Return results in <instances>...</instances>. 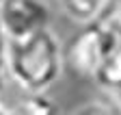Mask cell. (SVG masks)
<instances>
[{
    "instance_id": "cell-2",
    "label": "cell",
    "mask_w": 121,
    "mask_h": 115,
    "mask_svg": "<svg viewBox=\"0 0 121 115\" xmlns=\"http://www.w3.org/2000/svg\"><path fill=\"white\" fill-rule=\"evenodd\" d=\"M115 41L117 39L97 22H84L82 28L63 48V63H67L78 76L93 80L97 67L102 65L108 50L115 46Z\"/></svg>"
},
{
    "instance_id": "cell-8",
    "label": "cell",
    "mask_w": 121,
    "mask_h": 115,
    "mask_svg": "<svg viewBox=\"0 0 121 115\" xmlns=\"http://www.w3.org/2000/svg\"><path fill=\"white\" fill-rule=\"evenodd\" d=\"M73 115H121V106L115 100H95V102H86L80 109H76Z\"/></svg>"
},
{
    "instance_id": "cell-7",
    "label": "cell",
    "mask_w": 121,
    "mask_h": 115,
    "mask_svg": "<svg viewBox=\"0 0 121 115\" xmlns=\"http://www.w3.org/2000/svg\"><path fill=\"white\" fill-rule=\"evenodd\" d=\"M102 2L104 0H56V5L63 9L65 15L80 24L93 20L97 9L102 7Z\"/></svg>"
},
{
    "instance_id": "cell-4",
    "label": "cell",
    "mask_w": 121,
    "mask_h": 115,
    "mask_svg": "<svg viewBox=\"0 0 121 115\" xmlns=\"http://www.w3.org/2000/svg\"><path fill=\"white\" fill-rule=\"evenodd\" d=\"M0 115H56V104L45 96V91H24L11 93L7 78L0 80Z\"/></svg>"
},
{
    "instance_id": "cell-1",
    "label": "cell",
    "mask_w": 121,
    "mask_h": 115,
    "mask_svg": "<svg viewBox=\"0 0 121 115\" xmlns=\"http://www.w3.org/2000/svg\"><path fill=\"white\" fill-rule=\"evenodd\" d=\"M63 65V46L48 26L28 37L9 39L7 78L24 91H48Z\"/></svg>"
},
{
    "instance_id": "cell-6",
    "label": "cell",
    "mask_w": 121,
    "mask_h": 115,
    "mask_svg": "<svg viewBox=\"0 0 121 115\" xmlns=\"http://www.w3.org/2000/svg\"><path fill=\"white\" fill-rule=\"evenodd\" d=\"M93 22H97L104 31H108L117 41H121V0H104Z\"/></svg>"
},
{
    "instance_id": "cell-3",
    "label": "cell",
    "mask_w": 121,
    "mask_h": 115,
    "mask_svg": "<svg viewBox=\"0 0 121 115\" xmlns=\"http://www.w3.org/2000/svg\"><path fill=\"white\" fill-rule=\"evenodd\" d=\"M50 22V13L41 0H2L0 2V26L9 39L28 37Z\"/></svg>"
},
{
    "instance_id": "cell-9",
    "label": "cell",
    "mask_w": 121,
    "mask_h": 115,
    "mask_svg": "<svg viewBox=\"0 0 121 115\" xmlns=\"http://www.w3.org/2000/svg\"><path fill=\"white\" fill-rule=\"evenodd\" d=\"M7 50H9V37L0 26V80L7 78Z\"/></svg>"
},
{
    "instance_id": "cell-5",
    "label": "cell",
    "mask_w": 121,
    "mask_h": 115,
    "mask_svg": "<svg viewBox=\"0 0 121 115\" xmlns=\"http://www.w3.org/2000/svg\"><path fill=\"white\" fill-rule=\"evenodd\" d=\"M93 80L108 93L110 100L121 106V41H115V46L108 50Z\"/></svg>"
},
{
    "instance_id": "cell-10",
    "label": "cell",
    "mask_w": 121,
    "mask_h": 115,
    "mask_svg": "<svg viewBox=\"0 0 121 115\" xmlns=\"http://www.w3.org/2000/svg\"><path fill=\"white\" fill-rule=\"evenodd\" d=\"M0 2H2V0H0Z\"/></svg>"
}]
</instances>
